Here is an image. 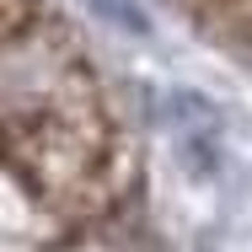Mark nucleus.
Here are the masks:
<instances>
[{"label": "nucleus", "instance_id": "f257e3e1", "mask_svg": "<svg viewBox=\"0 0 252 252\" xmlns=\"http://www.w3.org/2000/svg\"><path fill=\"white\" fill-rule=\"evenodd\" d=\"M0 172L54 215H102L124 183L97 64L49 0H0Z\"/></svg>", "mask_w": 252, "mask_h": 252}, {"label": "nucleus", "instance_id": "f03ea898", "mask_svg": "<svg viewBox=\"0 0 252 252\" xmlns=\"http://www.w3.org/2000/svg\"><path fill=\"white\" fill-rule=\"evenodd\" d=\"M220 5H231L236 16H247V22H252V0H220Z\"/></svg>", "mask_w": 252, "mask_h": 252}]
</instances>
